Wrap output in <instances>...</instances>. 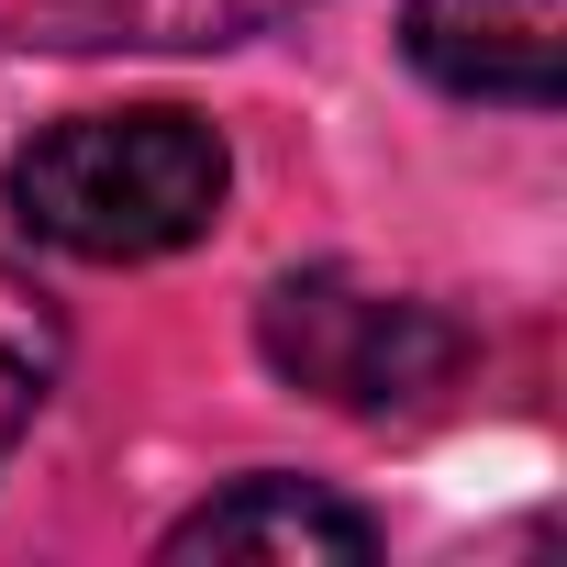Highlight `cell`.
I'll use <instances>...</instances> for the list:
<instances>
[{"mask_svg":"<svg viewBox=\"0 0 567 567\" xmlns=\"http://www.w3.org/2000/svg\"><path fill=\"white\" fill-rule=\"evenodd\" d=\"M223 189H234V156L178 101L68 112L0 167L12 223L34 245H56V256H90V267H145V256L200 245L223 223Z\"/></svg>","mask_w":567,"mask_h":567,"instance_id":"obj_1","label":"cell"},{"mask_svg":"<svg viewBox=\"0 0 567 567\" xmlns=\"http://www.w3.org/2000/svg\"><path fill=\"white\" fill-rule=\"evenodd\" d=\"M256 357L290 390H312L323 412L390 423V412H434L467 379L478 346H467V323L445 301L379 290V278H357V267H290L256 301Z\"/></svg>","mask_w":567,"mask_h":567,"instance_id":"obj_2","label":"cell"},{"mask_svg":"<svg viewBox=\"0 0 567 567\" xmlns=\"http://www.w3.org/2000/svg\"><path fill=\"white\" fill-rule=\"evenodd\" d=\"M567 12L556 0H401V56L445 101H501V112H556L567 90Z\"/></svg>","mask_w":567,"mask_h":567,"instance_id":"obj_3","label":"cell"},{"mask_svg":"<svg viewBox=\"0 0 567 567\" xmlns=\"http://www.w3.org/2000/svg\"><path fill=\"white\" fill-rule=\"evenodd\" d=\"M156 556H278V567H312V556H379V523L357 501H334L323 478L256 467V478L212 489L200 512H178L156 534Z\"/></svg>","mask_w":567,"mask_h":567,"instance_id":"obj_4","label":"cell"},{"mask_svg":"<svg viewBox=\"0 0 567 567\" xmlns=\"http://www.w3.org/2000/svg\"><path fill=\"white\" fill-rule=\"evenodd\" d=\"M301 0H23L12 34L23 45H234L267 34Z\"/></svg>","mask_w":567,"mask_h":567,"instance_id":"obj_5","label":"cell"},{"mask_svg":"<svg viewBox=\"0 0 567 567\" xmlns=\"http://www.w3.org/2000/svg\"><path fill=\"white\" fill-rule=\"evenodd\" d=\"M56 368H68V323L34 278L0 267V456L34 434V412L56 401Z\"/></svg>","mask_w":567,"mask_h":567,"instance_id":"obj_6","label":"cell"}]
</instances>
